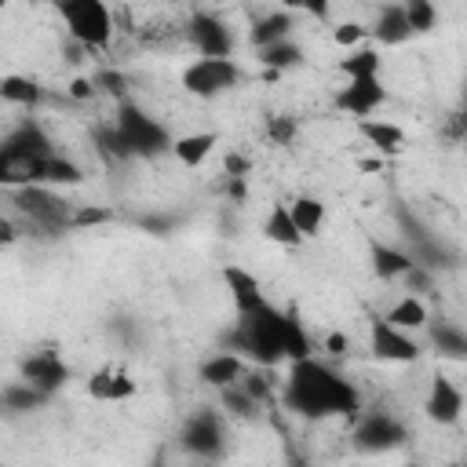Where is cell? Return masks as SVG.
<instances>
[{"instance_id":"cell-1","label":"cell","mask_w":467,"mask_h":467,"mask_svg":"<svg viewBox=\"0 0 467 467\" xmlns=\"http://www.w3.org/2000/svg\"><path fill=\"white\" fill-rule=\"evenodd\" d=\"M288 409H296L300 417H329V413H343L350 417L358 409V394L350 383H343L336 373H329L325 366L311 362V358H296L292 369L288 391H285Z\"/></svg>"},{"instance_id":"cell-2","label":"cell","mask_w":467,"mask_h":467,"mask_svg":"<svg viewBox=\"0 0 467 467\" xmlns=\"http://www.w3.org/2000/svg\"><path fill=\"white\" fill-rule=\"evenodd\" d=\"M281 322H285V314H278L270 304H263V307L242 314L238 329H234V343H238L245 355H252L256 362L274 366L285 358L281 355Z\"/></svg>"},{"instance_id":"cell-3","label":"cell","mask_w":467,"mask_h":467,"mask_svg":"<svg viewBox=\"0 0 467 467\" xmlns=\"http://www.w3.org/2000/svg\"><path fill=\"white\" fill-rule=\"evenodd\" d=\"M58 15L84 48H106L113 22L102 0H58Z\"/></svg>"},{"instance_id":"cell-4","label":"cell","mask_w":467,"mask_h":467,"mask_svg":"<svg viewBox=\"0 0 467 467\" xmlns=\"http://www.w3.org/2000/svg\"><path fill=\"white\" fill-rule=\"evenodd\" d=\"M238 66L230 58H198V63L183 74V88L190 95H219L226 88L238 84Z\"/></svg>"},{"instance_id":"cell-5","label":"cell","mask_w":467,"mask_h":467,"mask_svg":"<svg viewBox=\"0 0 467 467\" xmlns=\"http://www.w3.org/2000/svg\"><path fill=\"white\" fill-rule=\"evenodd\" d=\"M117 132L128 139L132 154H161L164 146H172L164 128H157L136 106H121V113H117Z\"/></svg>"},{"instance_id":"cell-6","label":"cell","mask_w":467,"mask_h":467,"mask_svg":"<svg viewBox=\"0 0 467 467\" xmlns=\"http://www.w3.org/2000/svg\"><path fill=\"white\" fill-rule=\"evenodd\" d=\"M19 208L22 212H30L40 226H70V212H66V201H58V198H51L48 190H40V183H30V187H22V194H19Z\"/></svg>"},{"instance_id":"cell-7","label":"cell","mask_w":467,"mask_h":467,"mask_svg":"<svg viewBox=\"0 0 467 467\" xmlns=\"http://www.w3.org/2000/svg\"><path fill=\"white\" fill-rule=\"evenodd\" d=\"M383 102V84L380 77H355L339 95H336V106L355 113V117H369L376 106Z\"/></svg>"},{"instance_id":"cell-8","label":"cell","mask_w":467,"mask_h":467,"mask_svg":"<svg viewBox=\"0 0 467 467\" xmlns=\"http://www.w3.org/2000/svg\"><path fill=\"white\" fill-rule=\"evenodd\" d=\"M373 350H376V358L383 362H413L420 355V347L401 336V329H394L391 322H376L373 325Z\"/></svg>"},{"instance_id":"cell-9","label":"cell","mask_w":467,"mask_h":467,"mask_svg":"<svg viewBox=\"0 0 467 467\" xmlns=\"http://www.w3.org/2000/svg\"><path fill=\"white\" fill-rule=\"evenodd\" d=\"M40 161L33 154H19L0 146V187H30L40 180Z\"/></svg>"},{"instance_id":"cell-10","label":"cell","mask_w":467,"mask_h":467,"mask_svg":"<svg viewBox=\"0 0 467 467\" xmlns=\"http://www.w3.org/2000/svg\"><path fill=\"white\" fill-rule=\"evenodd\" d=\"M190 37H194V44L201 48L205 58H226V55H230V33H226V26H223L219 19H212V15H194Z\"/></svg>"},{"instance_id":"cell-11","label":"cell","mask_w":467,"mask_h":467,"mask_svg":"<svg viewBox=\"0 0 467 467\" xmlns=\"http://www.w3.org/2000/svg\"><path fill=\"white\" fill-rule=\"evenodd\" d=\"M22 376H26L30 387H37L40 394H48V391H55V387H63L70 373H66V366L58 362L55 355H33V358L22 366Z\"/></svg>"},{"instance_id":"cell-12","label":"cell","mask_w":467,"mask_h":467,"mask_svg":"<svg viewBox=\"0 0 467 467\" xmlns=\"http://www.w3.org/2000/svg\"><path fill=\"white\" fill-rule=\"evenodd\" d=\"M460 409H463L460 391H456L449 380L438 376L435 387H431V398H427V417L438 420V424H453V420L460 417Z\"/></svg>"},{"instance_id":"cell-13","label":"cell","mask_w":467,"mask_h":467,"mask_svg":"<svg viewBox=\"0 0 467 467\" xmlns=\"http://www.w3.org/2000/svg\"><path fill=\"white\" fill-rule=\"evenodd\" d=\"M223 278H226V285H230V292H234V304H238V314H249V311H256V307L267 304L252 274H245V270H238V267H226Z\"/></svg>"},{"instance_id":"cell-14","label":"cell","mask_w":467,"mask_h":467,"mask_svg":"<svg viewBox=\"0 0 467 467\" xmlns=\"http://www.w3.org/2000/svg\"><path fill=\"white\" fill-rule=\"evenodd\" d=\"M88 394L95 401H121V398L136 394V383L125 373H95L92 383H88Z\"/></svg>"},{"instance_id":"cell-15","label":"cell","mask_w":467,"mask_h":467,"mask_svg":"<svg viewBox=\"0 0 467 467\" xmlns=\"http://www.w3.org/2000/svg\"><path fill=\"white\" fill-rule=\"evenodd\" d=\"M183 442L194 449V453H216L219 449V424L212 413H198L187 431H183Z\"/></svg>"},{"instance_id":"cell-16","label":"cell","mask_w":467,"mask_h":467,"mask_svg":"<svg viewBox=\"0 0 467 467\" xmlns=\"http://www.w3.org/2000/svg\"><path fill=\"white\" fill-rule=\"evenodd\" d=\"M398 438H401V431L387 417H366V424L358 427V445L362 449H383V445H394Z\"/></svg>"},{"instance_id":"cell-17","label":"cell","mask_w":467,"mask_h":467,"mask_svg":"<svg viewBox=\"0 0 467 467\" xmlns=\"http://www.w3.org/2000/svg\"><path fill=\"white\" fill-rule=\"evenodd\" d=\"M358 132L376 146V150H383V154H398L401 150V143H405V136H401V128H394V125H383V121H369V117H362V125H358Z\"/></svg>"},{"instance_id":"cell-18","label":"cell","mask_w":467,"mask_h":467,"mask_svg":"<svg viewBox=\"0 0 467 467\" xmlns=\"http://www.w3.org/2000/svg\"><path fill=\"white\" fill-rule=\"evenodd\" d=\"M281 355L285 358H311V339L304 336V329H300V322H296V314H285V322H281Z\"/></svg>"},{"instance_id":"cell-19","label":"cell","mask_w":467,"mask_h":467,"mask_svg":"<svg viewBox=\"0 0 467 467\" xmlns=\"http://www.w3.org/2000/svg\"><path fill=\"white\" fill-rule=\"evenodd\" d=\"M212 146H216V136H212V132H201V136H183V139H175V143H172L175 157H180L187 168H198V164L212 154Z\"/></svg>"},{"instance_id":"cell-20","label":"cell","mask_w":467,"mask_h":467,"mask_svg":"<svg viewBox=\"0 0 467 467\" xmlns=\"http://www.w3.org/2000/svg\"><path fill=\"white\" fill-rule=\"evenodd\" d=\"M263 234L270 242H278V245H296L304 234L296 230V223H292V216H288V208L285 205H274V212L267 216V226H263Z\"/></svg>"},{"instance_id":"cell-21","label":"cell","mask_w":467,"mask_h":467,"mask_svg":"<svg viewBox=\"0 0 467 467\" xmlns=\"http://www.w3.org/2000/svg\"><path fill=\"white\" fill-rule=\"evenodd\" d=\"M37 183H58V187H74V183H81V168L77 164H70L66 157H44L40 161V180Z\"/></svg>"},{"instance_id":"cell-22","label":"cell","mask_w":467,"mask_h":467,"mask_svg":"<svg viewBox=\"0 0 467 467\" xmlns=\"http://www.w3.org/2000/svg\"><path fill=\"white\" fill-rule=\"evenodd\" d=\"M201 376H205V383H212V387H230L234 380L242 376V358H238V355H219V358L205 362Z\"/></svg>"},{"instance_id":"cell-23","label":"cell","mask_w":467,"mask_h":467,"mask_svg":"<svg viewBox=\"0 0 467 467\" xmlns=\"http://www.w3.org/2000/svg\"><path fill=\"white\" fill-rule=\"evenodd\" d=\"M8 150H19V154H33V157H51V143L44 139V132L37 125H22L8 143Z\"/></svg>"},{"instance_id":"cell-24","label":"cell","mask_w":467,"mask_h":467,"mask_svg":"<svg viewBox=\"0 0 467 467\" xmlns=\"http://www.w3.org/2000/svg\"><path fill=\"white\" fill-rule=\"evenodd\" d=\"M288 216H292V223H296L300 234H314L322 226V219H325V205L314 201V198H300V201H292Z\"/></svg>"},{"instance_id":"cell-25","label":"cell","mask_w":467,"mask_h":467,"mask_svg":"<svg viewBox=\"0 0 467 467\" xmlns=\"http://www.w3.org/2000/svg\"><path fill=\"white\" fill-rule=\"evenodd\" d=\"M409 33V19H405V12L401 8H383V15H380V22H376V37H380V44H401Z\"/></svg>"},{"instance_id":"cell-26","label":"cell","mask_w":467,"mask_h":467,"mask_svg":"<svg viewBox=\"0 0 467 467\" xmlns=\"http://www.w3.org/2000/svg\"><path fill=\"white\" fill-rule=\"evenodd\" d=\"M0 99L19 102V106H37L40 102V88L26 77H4L0 81Z\"/></svg>"},{"instance_id":"cell-27","label":"cell","mask_w":467,"mask_h":467,"mask_svg":"<svg viewBox=\"0 0 467 467\" xmlns=\"http://www.w3.org/2000/svg\"><path fill=\"white\" fill-rule=\"evenodd\" d=\"M387 322L394 325V329H420L424 322H427V311H424V304L420 300H401L391 314H387Z\"/></svg>"},{"instance_id":"cell-28","label":"cell","mask_w":467,"mask_h":467,"mask_svg":"<svg viewBox=\"0 0 467 467\" xmlns=\"http://www.w3.org/2000/svg\"><path fill=\"white\" fill-rule=\"evenodd\" d=\"M373 263H376L380 278H394V274H409V270H413V260L394 252V249H383V245L373 249Z\"/></svg>"},{"instance_id":"cell-29","label":"cell","mask_w":467,"mask_h":467,"mask_svg":"<svg viewBox=\"0 0 467 467\" xmlns=\"http://www.w3.org/2000/svg\"><path fill=\"white\" fill-rule=\"evenodd\" d=\"M339 70L355 81V77H380V55L376 51H355L350 58H343Z\"/></svg>"},{"instance_id":"cell-30","label":"cell","mask_w":467,"mask_h":467,"mask_svg":"<svg viewBox=\"0 0 467 467\" xmlns=\"http://www.w3.org/2000/svg\"><path fill=\"white\" fill-rule=\"evenodd\" d=\"M288 30H292V19H288V15H270V19L256 22V30H252V44L267 48V44H274V40H285Z\"/></svg>"},{"instance_id":"cell-31","label":"cell","mask_w":467,"mask_h":467,"mask_svg":"<svg viewBox=\"0 0 467 467\" xmlns=\"http://www.w3.org/2000/svg\"><path fill=\"white\" fill-rule=\"evenodd\" d=\"M300 48L296 44H288V40H274V44H267L263 48V63L267 66H274V70H285V66H296L300 63Z\"/></svg>"},{"instance_id":"cell-32","label":"cell","mask_w":467,"mask_h":467,"mask_svg":"<svg viewBox=\"0 0 467 467\" xmlns=\"http://www.w3.org/2000/svg\"><path fill=\"white\" fill-rule=\"evenodd\" d=\"M405 19H409V30L413 33H427L435 26V8H431V0H405Z\"/></svg>"},{"instance_id":"cell-33","label":"cell","mask_w":467,"mask_h":467,"mask_svg":"<svg viewBox=\"0 0 467 467\" xmlns=\"http://www.w3.org/2000/svg\"><path fill=\"white\" fill-rule=\"evenodd\" d=\"M110 208H77L70 216V226H99V223H110Z\"/></svg>"},{"instance_id":"cell-34","label":"cell","mask_w":467,"mask_h":467,"mask_svg":"<svg viewBox=\"0 0 467 467\" xmlns=\"http://www.w3.org/2000/svg\"><path fill=\"white\" fill-rule=\"evenodd\" d=\"M99 143L110 150V154H117V157H132V146H128V139L117 132V128H106V132H99Z\"/></svg>"},{"instance_id":"cell-35","label":"cell","mask_w":467,"mask_h":467,"mask_svg":"<svg viewBox=\"0 0 467 467\" xmlns=\"http://www.w3.org/2000/svg\"><path fill=\"white\" fill-rule=\"evenodd\" d=\"M292 136H296V125H292V117H274V121H270V139H274V143H288Z\"/></svg>"},{"instance_id":"cell-36","label":"cell","mask_w":467,"mask_h":467,"mask_svg":"<svg viewBox=\"0 0 467 467\" xmlns=\"http://www.w3.org/2000/svg\"><path fill=\"white\" fill-rule=\"evenodd\" d=\"M285 4L292 12H307V15H318V19H325V12H329V0H285Z\"/></svg>"},{"instance_id":"cell-37","label":"cell","mask_w":467,"mask_h":467,"mask_svg":"<svg viewBox=\"0 0 467 467\" xmlns=\"http://www.w3.org/2000/svg\"><path fill=\"white\" fill-rule=\"evenodd\" d=\"M435 343H438V347H445V355H453V358H460V355H463V339H460L456 332H449V329L435 332Z\"/></svg>"},{"instance_id":"cell-38","label":"cell","mask_w":467,"mask_h":467,"mask_svg":"<svg viewBox=\"0 0 467 467\" xmlns=\"http://www.w3.org/2000/svg\"><path fill=\"white\" fill-rule=\"evenodd\" d=\"M362 37H366V30H362V26H355V22H347V26H339V30L332 33V40H336V44H343V48H347V44H358Z\"/></svg>"},{"instance_id":"cell-39","label":"cell","mask_w":467,"mask_h":467,"mask_svg":"<svg viewBox=\"0 0 467 467\" xmlns=\"http://www.w3.org/2000/svg\"><path fill=\"white\" fill-rule=\"evenodd\" d=\"M95 84H106V92H113V95L125 92V77H117V74H99Z\"/></svg>"},{"instance_id":"cell-40","label":"cell","mask_w":467,"mask_h":467,"mask_svg":"<svg viewBox=\"0 0 467 467\" xmlns=\"http://www.w3.org/2000/svg\"><path fill=\"white\" fill-rule=\"evenodd\" d=\"M37 398H40V391H37V387H33V391H30V387H22V391H12V394H8V401H12V405H33Z\"/></svg>"},{"instance_id":"cell-41","label":"cell","mask_w":467,"mask_h":467,"mask_svg":"<svg viewBox=\"0 0 467 467\" xmlns=\"http://www.w3.org/2000/svg\"><path fill=\"white\" fill-rule=\"evenodd\" d=\"M15 242V226L8 219H0V245H12Z\"/></svg>"},{"instance_id":"cell-42","label":"cell","mask_w":467,"mask_h":467,"mask_svg":"<svg viewBox=\"0 0 467 467\" xmlns=\"http://www.w3.org/2000/svg\"><path fill=\"white\" fill-rule=\"evenodd\" d=\"M92 88H95L92 81H74V88H70V92H74V99H88V95H92Z\"/></svg>"},{"instance_id":"cell-43","label":"cell","mask_w":467,"mask_h":467,"mask_svg":"<svg viewBox=\"0 0 467 467\" xmlns=\"http://www.w3.org/2000/svg\"><path fill=\"white\" fill-rule=\"evenodd\" d=\"M249 394H252V398H260V394H267V380H260V376H252V380H249Z\"/></svg>"},{"instance_id":"cell-44","label":"cell","mask_w":467,"mask_h":467,"mask_svg":"<svg viewBox=\"0 0 467 467\" xmlns=\"http://www.w3.org/2000/svg\"><path fill=\"white\" fill-rule=\"evenodd\" d=\"M226 168H230L234 175H242V172H245V161H242V157H226Z\"/></svg>"},{"instance_id":"cell-45","label":"cell","mask_w":467,"mask_h":467,"mask_svg":"<svg viewBox=\"0 0 467 467\" xmlns=\"http://www.w3.org/2000/svg\"><path fill=\"white\" fill-rule=\"evenodd\" d=\"M329 350L332 355H343V336H329Z\"/></svg>"},{"instance_id":"cell-46","label":"cell","mask_w":467,"mask_h":467,"mask_svg":"<svg viewBox=\"0 0 467 467\" xmlns=\"http://www.w3.org/2000/svg\"><path fill=\"white\" fill-rule=\"evenodd\" d=\"M4 4H8V0H0V8H4Z\"/></svg>"}]
</instances>
